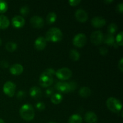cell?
<instances>
[{"label":"cell","instance_id":"6da1fadb","mask_svg":"<svg viewBox=\"0 0 123 123\" xmlns=\"http://www.w3.org/2000/svg\"><path fill=\"white\" fill-rule=\"evenodd\" d=\"M55 74V70L52 68H47L41 74L39 78V84L43 88L50 86L54 82L53 76Z\"/></svg>","mask_w":123,"mask_h":123},{"label":"cell","instance_id":"7a4b0ae2","mask_svg":"<svg viewBox=\"0 0 123 123\" xmlns=\"http://www.w3.org/2000/svg\"><path fill=\"white\" fill-rule=\"evenodd\" d=\"M19 114L20 117L25 121H32L35 117L34 109L31 105L25 103L19 109Z\"/></svg>","mask_w":123,"mask_h":123},{"label":"cell","instance_id":"3957f363","mask_svg":"<svg viewBox=\"0 0 123 123\" xmlns=\"http://www.w3.org/2000/svg\"><path fill=\"white\" fill-rule=\"evenodd\" d=\"M63 34L60 29L56 27L50 28L48 30L45 35L46 41L51 42H59L62 40Z\"/></svg>","mask_w":123,"mask_h":123},{"label":"cell","instance_id":"277c9868","mask_svg":"<svg viewBox=\"0 0 123 123\" xmlns=\"http://www.w3.org/2000/svg\"><path fill=\"white\" fill-rule=\"evenodd\" d=\"M106 106L109 111L114 113L121 112L123 105L118 99L114 97H109L106 100Z\"/></svg>","mask_w":123,"mask_h":123},{"label":"cell","instance_id":"5b68a950","mask_svg":"<svg viewBox=\"0 0 123 123\" xmlns=\"http://www.w3.org/2000/svg\"><path fill=\"white\" fill-rule=\"evenodd\" d=\"M55 75H56V76L60 80H68L72 77V72L70 68L67 67H63L55 72Z\"/></svg>","mask_w":123,"mask_h":123},{"label":"cell","instance_id":"8992f818","mask_svg":"<svg viewBox=\"0 0 123 123\" xmlns=\"http://www.w3.org/2000/svg\"><path fill=\"white\" fill-rule=\"evenodd\" d=\"M87 38L84 33L77 34L73 38V44L78 48H82L86 44Z\"/></svg>","mask_w":123,"mask_h":123},{"label":"cell","instance_id":"52a82bcc","mask_svg":"<svg viewBox=\"0 0 123 123\" xmlns=\"http://www.w3.org/2000/svg\"><path fill=\"white\" fill-rule=\"evenodd\" d=\"M16 86L13 82L11 81H7L4 84L3 86V92L6 95L10 97L14 96L15 94Z\"/></svg>","mask_w":123,"mask_h":123},{"label":"cell","instance_id":"ba28073f","mask_svg":"<svg viewBox=\"0 0 123 123\" xmlns=\"http://www.w3.org/2000/svg\"><path fill=\"white\" fill-rule=\"evenodd\" d=\"M103 32L100 30H97L92 32L90 37L91 42L94 45H99L103 42Z\"/></svg>","mask_w":123,"mask_h":123},{"label":"cell","instance_id":"9c48e42d","mask_svg":"<svg viewBox=\"0 0 123 123\" xmlns=\"http://www.w3.org/2000/svg\"><path fill=\"white\" fill-rule=\"evenodd\" d=\"M30 24L34 28L40 29L44 25V20L39 16H34L30 19Z\"/></svg>","mask_w":123,"mask_h":123},{"label":"cell","instance_id":"30bf717a","mask_svg":"<svg viewBox=\"0 0 123 123\" xmlns=\"http://www.w3.org/2000/svg\"><path fill=\"white\" fill-rule=\"evenodd\" d=\"M55 88L59 92L62 93L70 92L69 82H58L55 85Z\"/></svg>","mask_w":123,"mask_h":123},{"label":"cell","instance_id":"8fae6325","mask_svg":"<svg viewBox=\"0 0 123 123\" xmlns=\"http://www.w3.org/2000/svg\"><path fill=\"white\" fill-rule=\"evenodd\" d=\"M91 25L93 27L96 28H100L104 26L106 24V19L104 18L101 16L94 17L91 19Z\"/></svg>","mask_w":123,"mask_h":123},{"label":"cell","instance_id":"7c38bea8","mask_svg":"<svg viewBox=\"0 0 123 123\" xmlns=\"http://www.w3.org/2000/svg\"><path fill=\"white\" fill-rule=\"evenodd\" d=\"M25 24V19L22 16L20 15L15 16L12 19V24L13 27L15 28H21L24 26Z\"/></svg>","mask_w":123,"mask_h":123},{"label":"cell","instance_id":"4fadbf2b","mask_svg":"<svg viewBox=\"0 0 123 123\" xmlns=\"http://www.w3.org/2000/svg\"><path fill=\"white\" fill-rule=\"evenodd\" d=\"M75 18L78 21L80 22H85L88 19V13L83 9H78L75 12Z\"/></svg>","mask_w":123,"mask_h":123},{"label":"cell","instance_id":"5bb4252c","mask_svg":"<svg viewBox=\"0 0 123 123\" xmlns=\"http://www.w3.org/2000/svg\"><path fill=\"white\" fill-rule=\"evenodd\" d=\"M47 45L46 40L44 37H38L34 42V48L38 50H42Z\"/></svg>","mask_w":123,"mask_h":123},{"label":"cell","instance_id":"9a60e30c","mask_svg":"<svg viewBox=\"0 0 123 123\" xmlns=\"http://www.w3.org/2000/svg\"><path fill=\"white\" fill-rule=\"evenodd\" d=\"M23 72H24V67L20 64H14L10 67V72L13 75H20L23 73Z\"/></svg>","mask_w":123,"mask_h":123},{"label":"cell","instance_id":"2e32d148","mask_svg":"<svg viewBox=\"0 0 123 123\" xmlns=\"http://www.w3.org/2000/svg\"><path fill=\"white\" fill-rule=\"evenodd\" d=\"M85 122L87 123H96L98 120L97 115L92 111H88L84 115Z\"/></svg>","mask_w":123,"mask_h":123},{"label":"cell","instance_id":"e0dca14e","mask_svg":"<svg viewBox=\"0 0 123 123\" xmlns=\"http://www.w3.org/2000/svg\"><path fill=\"white\" fill-rule=\"evenodd\" d=\"M42 92L40 88L37 86H32L30 90V95L32 98L38 100L42 97Z\"/></svg>","mask_w":123,"mask_h":123},{"label":"cell","instance_id":"ac0fdd59","mask_svg":"<svg viewBox=\"0 0 123 123\" xmlns=\"http://www.w3.org/2000/svg\"><path fill=\"white\" fill-rule=\"evenodd\" d=\"M103 42L108 46H113L115 44V37L114 35L106 34L103 36Z\"/></svg>","mask_w":123,"mask_h":123},{"label":"cell","instance_id":"d6986e66","mask_svg":"<svg viewBox=\"0 0 123 123\" xmlns=\"http://www.w3.org/2000/svg\"><path fill=\"white\" fill-rule=\"evenodd\" d=\"M10 25V21L8 18L6 16L0 15V29L4 30L8 28Z\"/></svg>","mask_w":123,"mask_h":123},{"label":"cell","instance_id":"ffe728a7","mask_svg":"<svg viewBox=\"0 0 123 123\" xmlns=\"http://www.w3.org/2000/svg\"><path fill=\"white\" fill-rule=\"evenodd\" d=\"M91 94V90L88 86H82L80 88L79 91V94L84 98H87V97H90Z\"/></svg>","mask_w":123,"mask_h":123},{"label":"cell","instance_id":"44dd1931","mask_svg":"<svg viewBox=\"0 0 123 123\" xmlns=\"http://www.w3.org/2000/svg\"><path fill=\"white\" fill-rule=\"evenodd\" d=\"M63 100V96L60 93H55L50 98V100L52 103L55 105H58L61 103Z\"/></svg>","mask_w":123,"mask_h":123},{"label":"cell","instance_id":"7402d4cb","mask_svg":"<svg viewBox=\"0 0 123 123\" xmlns=\"http://www.w3.org/2000/svg\"><path fill=\"white\" fill-rule=\"evenodd\" d=\"M68 123H82V118L79 114H73L70 117Z\"/></svg>","mask_w":123,"mask_h":123},{"label":"cell","instance_id":"603a6c76","mask_svg":"<svg viewBox=\"0 0 123 123\" xmlns=\"http://www.w3.org/2000/svg\"><path fill=\"white\" fill-rule=\"evenodd\" d=\"M57 19V16L55 12H50L46 16V22L49 25H51L55 22Z\"/></svg>","mask_w":123,"mask_h":123},{"label":"cell","instance_id":"cb8c5ba5","mask_svg":"<svg viewBox=\"0 0 123 123\" xmlns=\"http://www.w3.org/2000/svg\"><path fill=\"white\" fill-rule=\"evenodd\" d=\"M70 58L72 60L74 61H77L79 60L80 57V54L79 52L76 49H71L69 53Z\"/></svg>","mask_w":123,"mask_h":123},{"label":"cell","instance_id":"d4e9b609","mask_svg":"<svg viewBox=\"0 0 123 123\" xmlns=\"http://www.w3.org/2000/svg\"><path fill=\"white\" fill-rule=\"evenodd\" d=\"M18 48V45L14 42H8L6 44V49L9 52H13L15 51Z\"/></svg>","mask_w":123,"mask_h":123},{"label":"cell","instance_id":"484cf974","mask_svg":"<svg viewBox=\"0 0 123 123\" xmlns=\"http://www.w3.org/2000/svg\"><path fill=\"white\" fill-rule=\"evenodd\" d=\"M118 30V26L115 23H111L108 26V34L112 35H114L117 32Z\"/></svg>","mask_w":123,"mask_h":123},{"label":"cell","instance_id":"4316f807","mask_svg":"<svg viewBox=\"0 0 123 123\" xmlns=\"http://www.w3.org/2000/svg\"><path fill=\"white\" fill-rule=\"evenodd\" d=\"M8 10V4L3 0H0V13H4Z\"/></svg>","mask_w":123,"mask_h":123},{"label":"cell","instance_id":"83f0119b","mask_svg":"<svg viewBox=\"0 0 123 123\" xmlns=\"http://www.w3.org/2000/svg\"><path fill=\"white\" fill-rule=\"evenodd\" d=\"M20 13L21 16H27L30 13V8L28 6H24L20 8Z\"/></svg>","mask_w":123,"mask_h":123},{"label":"cell","instance_id":"f1b7e54d","mask_svg":"<svg viewBox=\"0 0 123 123\" xmlns=\"http://www.w3.org/2000/svg\"><path fill=\"white\" fill-rule=\"evenodd\" d=\"M123 32L121 31V32H119L117 35L116 37V42L118 46H122L123 45Z\"/></svg>","mask_w":123,"mask_h":123},{"label":"cell","instance_id":"f546056e","mask_svg":"<svg viewBox=\"0 0 123 123\" xmlns=\"http://www.w3.org/2000/svg\"><path fill=\"white\" fill-rule=\"evenodd\" d=\"M36 108L38 111H43L45 109L46 106L43 102H38L36 104Z\"/></svg>","mask_w":123,"mask_h":123},{"label":"cell","instance_id":"4dcf8cb0","mask_svg":"<svg viewBox=\"0 0 123 123\" xmlns=\"http://www.w3.org/2000/svg\"><path fill=\"white\" fill-rule=\"evenodd\" d=\"M26 96V92L23 90H19L16 94V98L18 100H23Z\"/></svg>","mask_w":123,"mask_h":123},{"label":"cell","instance_id":"1f68e13d","mask_svg":"<svg viewBox=\"0 0 123 123\" xmlns=\"http://www.w3.org/2000/svg\"><path fill=\"white\" fill-rule=\"evenodd\" d=\"M46 96L47 97H52L54 94V90L53 88H49L46 90Z\"/></svg>","mask_w":123,"mask_h":123},{"label":"cell","instance_id":"d6a6232c","mask_svg":"<svg viewBox=\"0 0 123 123\" xmlns=\"http://www.w3.org/2000/svg\"><path fill=\"white\" fill-rule=\"evenodd\" d=\"M69 85H70V92H73V91L77 88V86H78L77 83L74 81L70 82Z\"/></svg>","mask_w":123,"mask_h":123},{"label":"cell","instance_id":"836d02e7","mask_svg":"<svg viewBox=\"0 0 123 123\" xmlns=\"http://www.w3.org/2000/svg\"><path fill=\"white\" fill-rule=\"evenodd\" d=\"M80 2H81V1H80V0H69V1H68V4H69L71 6H73V7L78 6L79 4L80 3Z\"/></svg>","mask_w":123,"mask_h":123},{"label":"cell","instance_id":"e575fe53","mask_svg":"<svg viewBox=\"0 0 123 123\" xmlns=\"http://www.w3.org/2000/svg\"><path fill=\"white\" fill-rule=\"evenodd\" d=\"M100 54L102 55H106L108 52V49L105 47H101L99 48Z\"/></svg>","mask_w":123,"mask_h":123},{"label":"cell","instance_id":"d590c367","mask_svg":"<svg viewBox=\"0 0 123 123\" xmlns=\"http://www.w3.org/2000/svg\"><path fill=\"white\" fill-rule=\"evenodd\" d=\"M0 66L2 68H7L9 67V64H8V61H6V60H2L0 62Z\"/></svg>","mask_w":123,"mask_h":123},{"label":"cell","instance_id":"8d00e7d4","mask_svg":"<svg viewBox=\"0 0 123 123\" xmlns=\"http://www.w3.org/2000/svg\"><path fill=\"white\" fill-rule=\"evenodd\" d=\"M116 8L119 13H123V2H121V3L118 4Z\"/></svg>","mask_w":123,"mask_h":123},{"label":"cell","instance_id":"74e56055","mask_svg":"<svg viewBox=\"0 0 123 123\" xmlns=\"http://www.w3.org/2000/svg\"><path fill=\"white\" fill-rule=\"evenodd\" d=\"M118 68L120 69V70L121 71V72H123V58H121V60H120L118 62Z\"/></svg>","mask_w":123,"mask_h":123},{"label":"cell","instance_id":"f35d334b","mask_svg":"<svg viewBox=\"0 0 123 123\" xmlns=\"http://www.w3.org/2000/svg\"><path fill=\"white\" fill-rule=\"evenodd\" d=\"M113 2V0H105V1H104L105 3L107 4H108L111 3V2Z\"/></svg>","mask_w":123,"mask_h":123},{"label":"cell","instance_id":"ab89813d","mask_svg":"<svg viewBox=\"0 0 123 123\" xmlns=\"http://www.w3.org/2000/svg\"><path fill=\"white\" fill-rule=\"evenodd\" d=\"M0 123H5L4 121V120H2V119L0 118Z\"/></svg>","mask_w":123,"mask_h":123},{"label":"cell","instance_id":"60d3db41","mask_svg":"<svg viewBox=\"0 0 123 123\" xmlns=\"http://www.w3.org/2000/svg\"><path fill=\"white\" fill-rule=\"evenodd\" d=\"M1 44H2V40H1V39L0 38V46H1Z\"/></svg>","mask_w":123,"mask_h":123},{"label":"cell","instance_id":"b9f144b4","mask_svg":"<svg viewBox=\"0 0 123 123\" xmlns=\"http://www.w3.org/2000/svg\"><path fill=\"white\" fill-rule=\"evenodd\" d=\"M49 123H55V122H50Z\"/></svg>","mask_w":123,"mask_h":123}]
</instances>
